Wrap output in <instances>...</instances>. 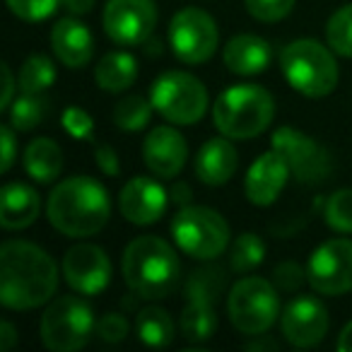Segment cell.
<instances>
[{
    "label": "cell",
    "instance_id": "1",
    "mask_svg": "<svg viewBox=\"0 0 352 352\" xmlns=\"http://www.w3.org/2000/svg\"><path fill=\"white\" fill-rule=\"evenodd\" d=\"M58 287L56 261L32 241H6L0 246V302L27 311L46 304Z\"/></svg>",
    "mask_w": 352,
    "mask_h": 352
},
{
    "label": "cell",
    "instance_id": "2",
    "mask_svg": "<svg viewBox=\"0 0 352 352\" xmlns=\"http://www.w3.org/2000/svg\"><path fill=\"white\" fill-rule=\"evenodd\" d=\"M46 217L65 236H92L111 217V198L92 176H70L51 191Z\"/></svg>",
    "mask_w": 352,
    "mask_h": 352
},
{
    "label": "cell",
    "instance_id": "3",
    "mask_svg": "<svg viewBox=\"0 0 352 352\" xmlns=\"http://www.w3.org/2000/svg\"><path fill=\"white\" fill-rule=\"evenodd\" d=\"M123 280L133 294L142 299H164L179 285V256L164 239L142 234L123 251Z\"/></svg>",
    "mask_w": 352,
    "mask_h": 352
},
{
    "label": "cell",
    "instance_id": "4",
    "mask_svg": "<svg viewBox=\"0 0 352 352\" xmlns=\"http://www.w3.org/2000/svg\"><path fill=\"white\" fill-rule=\"evenodd\" d=\"M275 116V99L258 85H234L215 99L212 121L222 135L232 140H249L270 126Z\"/></svg>",
    "mask_w": 352,
    "mask_h": 352
},
{
    "label": "cell",
    "instance_id": "5",
    "mask_svg": "<svg viewBox=\"0 0 352 352\" xmlns=\"http://www.w3.org/2000/svg\"><path fill=\"white\" fill-rule=\"evenodd\" d=\"M280 70L292 89L309 99H321L336 89L338 63L328 46L316 39H297L280 51Z\"/></svg>",
    "mask_w": 352,
    "mask_h": 352
},
{
    "label": "cell",
    "instance_id": "6",
    "mask_svg": "<svg viewBox=\"0 0 352 352\" xmlns=\"http://www.w3.org/2000/svg\"><path fill=\"white\" fill-rule=\"evenodd\" d=\"M174 244L196 261H215L230 246V225L212 208L186 206L171 220Z\"/></svg>",
    "mask_w": 352,
    "mask_h": 352
},
{
    "label": "cell",
    "instance_id": "7",
    "mask_svg": "<svg viewBox=\"0 0 352 352\" xmlns=\"http://www.w3.org/2000/svg\"><path fill=\"white\" fill-rule=\"evenodd\" d=\"M150 102L164 121L174 126H193L208 111V89L184 70H166L152 82Z\"/></svg>",
    "mask_w": 352,
    "mask_h": 352
},
{
    "label": "cell",
    "instance_id": "8",
    "mask_svg": "<svg viewBox=\"0 0 352 352\" xmlns=\"http://www.w3.org/2000/svg\"><path fill=\"white\" fill-rule=\"evenodd\" d=\"M97 333V318L85 299L65 294L41 316V340L51 352H78Z\"/></svg>",
    "mask_w": 352,
    "mask_h": 352
},
{
    "label": "cell",
    "instance_id": "9",
    "mask_svg": "<svg viewBox=\"0 0 352 352\" xmlns=\"http://www.w3.org/2000/svg\"><path fill=\"white\" fill-rule=\"evenodd\" d=\"M278 314V289L263 278H241L227 297V316L244 336H263Z\"/></svg>",
    "mask_w": 352,
    "mask_h": 352
},
{
    "label": "cell",
    "instance_id": "10",
    "mask_svg": "<svg viewBox=\"0 0 352 352\" xmlns=\"http://www.w3.org/2000/svg\"><path fill=\"white\" fill-rule=\"evenodd\" d=\"M169 49L186 65H203L217 49V25L201 8H184L169 22Z\"/></svg>",
    "mask_w": 352,
    "mask_h": 352
},
{
    "label": "cell",
    "instance_id": "11",
    "mask_svg": "<svg viewBox=\"0 0 352 352\" xmlns=\"http://www.w3.org/2000/svg\"><path fill=\"white\" fill-rule=\"evenodd\" d=\"M309 285L318 294L338 297L352 289V239H328L307 261Z\"/></svg>",
    "mask_w": 352,
    "mask_h": 352
},
{
    "label": "cell",
    "instance_id": "12",
    "mask_svg": "<svg viewBox=\"0 0 352 352\" xmlns=\"http://www.w3.org/2000/svg\"><path fill=\"white\" fill-rule=\"evenodd\" d=\"M273 150L287 162L292 176L302 184H321L331 171L328 152L297 128H278L273 133Z\"/></svg>",
    "mask_w": 352,
    "mask_h": 352
},
{
    "label": "cell",
    "instance_id": "13",
    "mask_svg": "<svg viewBox=\"0 0 352 352\" xmlns=\"http://www.w3.org/2000/svg\"><path fill=\"white\" fill-rule=\"evenodd\" d=\"M102 25L113 44H145L157 25L155 0H109L104 8Z\"/></svg>",
    "mask_w": 352,
    "mask_h": 352
},
{
    "label": "cell",
    "instance_id": "14",
    "mask_svg": "<svg viewBox=\"0 0 352 352\" xmlns=\"http://www.w3.org/2000/svg\"><path fill=\"white\" fill-rule=\"evenodd\" d=\"M63 275L73 292L94 297L111 283V261L102 246L78 244L63 256Z\"/></svg>",
    "mask_w": 352,
    "mask_h": 352
},
{
    "label": "cell",
    "instance_id": "15",
    "mask_svg": "<svg viewBox=\"0 0 352 352\" xmlns=\"http://www.w3.org/2000/svg\"><path fill=\"white\" fill-rule=\"evenodd\" d=\"M331 318L323 307L321 299L316 297H294L287 307L283 309L280 328L289 345L294 347H314L326 338Z\"/></svg>",
    "mask_w": 352,
    "mask_h": 352
},
{
    "label": "cell",
    "instance_id": "16",
    "mask_svg": "<svg viewBox=\"0 0 352 352\" xmlns=\"http://www.w3.org/2000/svg\"><path fill=\"white\" fill-rule=\"evenodd\" d=\"M142 160L147 169L160 179H174L182 174L184 164L188 160L186 138L171 126H157L147 133L142 142Z\"/></svg>",
    "mask_w": 352,
    "mask_h": 352
},
{
    "label": "cell",
    "instance_id": "17",
    "mask_svg": "<svg viewBox=\"0 0 352 352\" xmlns=\"http://www.w3.org/2000/svg\"><path fill=\"white\" fill-rule=\"evenodd\" d=\"M169 206V193L164 191L160 182L150 179V176H135L123 186L121 198H118V208L121 215L126 217L131 225H155L162 215L166 212Z\"/></svg>",
    "mask_w": 352,
    "mask_h": 352
},
{
    "label": "cell",
    "instance_id": "18",
    "mask_svg": "<svg viewBox=\"0 0 352 352\" xmlns=\"http://www.w3.org/2000/svg\"><path fill=\"white\" fill-rule=\"evenodd\" d=\"M292 174L287 166V162L278 155L275 150L263 152L254 164L246 171L244 182V193L249 198V203L258 208H268L278 201V196L283 193L287 176Z\"/></svg>",
    "mask_w": 352,
    "mask_h": 352
},
{
    "label": "cell",
    "instance_id": "19",
    "mask_svg": "<svg viewBox=\"0 0 352 352\" xmlns=\"http://www.w3.org/2000/svg\"><path fill=\"white\" fill-rule=\"evenodd\" d=\"M51 49L65 68H85L94 56V39L87 25L75 17H63L51 30Z\"/></svg>",
    "mask_w": 352,
    "mask_h": 352
},
{
    "label": "cell",
    "instance_id": "20",
    "mask_svg": "<svg viewBox=\"0 0 352 352\" xmlns=\"http://www.w3.org/2000/svg\"><path fill=\"white\" fill-rule=\"evenodd\" d=\"M239 157L232 145V138H210L196 155V176L206 186H225L236 171Z\"/></svg>",
    "mask_w": 352,
    "mask_h": 352
},
{
    "label": "cell",
    "instance_id": "21",
    "mask_svg": "<svg viewBox=\"0 0 352 352\" xmlns=\"http://www.w3.org/2000/svg\"><path fill=\"white\" fill-rule=\"evenodd\" d=\"M273 58V49L263 36L256 34H236L227 41L225 51H222V60H225L227 70L234 75H258L270 65Z\"/></svg>",
    "mask_w": 352,
    "mask_h": 352
},
{
    "label": "cell",
    "instance_id": "22",
    "mask_svg": "<svg viewBox=\"0 0 352 352\" xmlns=\"http://www.w3.org/2000/svg\"><path fill=\"white\" fill-rule=\"evenodd\" d=\"M41 210L39 193L20 182L6 184L0 193V225L3 230H25L34 225Z\"/></svg>",
    "mask_w": 352,
    "mask_h": 352
},
{
    "label": "cell",
    "instance_id": "23",
    "mask_svg": "<svg viewBox=\"0 0 352 352\" xmlns=\"http://www.w3.org/2000/svg\"><path fill=\"white\" fill-rule=\"evenodd\" d=\"M25 169L36 184H54L63 171V152L51 138H36L25 150Z\"/></svg>",
    "mask_w": 352,
    "mask_h": 352
},
{
    "label": "cell",
    "instance_id": "24",
    "mask_svg": "<svg viewBox=\"0 0 352 352\" xmlns=\"http://www.w3.org/2000/svg\"><path fill=\"white\" fill-rule=\"evenodd\" d=\"M138 78V63L128 51H111L102 56L94 68V82L107 92H123Z\"/></svg>",
    "mask_w": 352,
    "mask_h": 352
},
{
    "label": "cell",
    "instance_id": "25",
    "mask_svg": "<svg viewBox=\"0 0 352 352\" xmlns=\"http://www.w3.org/2000/svg\"><path fill=\"white\" fill-rule=\"evenodd\" d=\"M222 292H225V270L215 263L193 270L186 280V287H184L186 302L208 304V307H217Z\"/></svg>",
    "mask_w": 352,
    "mask_h": 352
},
{
    "label": "cell",
    "instance_id": "26",
    "mask_svg": "<svg viewBox=\"0 0 352 352\" xmlns=\"http://www.w3.org/2000/svg\"><path fill=\"white\" fill-rule=\"evenodd\" d=\"M140 340L150 347H166L174 340V321L162 307H145L135 318Z\"/></svg>",
    "mask_w": 352,
    "mask_h": 352
},
{
    "label": "cell",
    "instance_id": "27",
    "mask_svg": "<svg viewBox=\"0 0 352 352\" xmlns=\"http://www.w3.org/2000/svg\"><path fill=\"white\" fill-rule=\"evenodd\" d=\"M215 331H217L215 307L186 302V307H184V311H182L184 338L191 340V342H203V340H208V338H212V333Z\"/></svg>",
    "mask_w": 352,
    "mask_h": 352
},
{
    "label": "cell",
    "instance_id": "28",
    "mask_svg": "<svg viewBox=\"0 0 352 352\" xmlns=\"http://www.w3.org/2000/svg\"><path fill=\"white\" fill-rule=\"evenodd\" d=\"M54 80H56L54 60L44 54H34L22 63L17 85L27 94H41L44 89H49L54 85Z\"/></svg>",
    "mask_w": 352,
    "mask_h": 352
},
{
    "label": "cell",
    "instance_id": "29",
    "mask_svg": "<svg viewBox=\"0 0 352 352\" xmlns=\"http://www.w3.org/2000/svg\"><path fill=\"white\" fill-rule=\"evenodd\" d=\"M265 258V244L258 234L254 232H244L232 241V251H230V265L234 273L244 275L256 270Z\"/></svg>",
    "mask_w": 352,
    "mask_h": 352
},
{
    "label": "cell",
    "instance_id": "30",
    "mask_svg": "<svg viewBox=\"0 0 352 352\" xmlns=\"http://www.w3.org/2000/svg\"><path fill=\"white\" fill-rule=\"evenodd\" d=\"M49 104L41 94H27L22 92L17 99H12L10 104V126L15 131H34L41 121L46 118Z\"/></svg>",
    "mask_w": 352,
    "mask_h": 352
},
{
    "label": "cell",
    "instance_id": "31",
    "mask_svg": "<svg viewBox=\"0 0 352 352\" xmlns=\"http://www.w3.org/2000/svg\"><path fill=\"white\" fill-rule=\"evenodd\" d=\"M152 111H155V107H152L150 99L140 97V94H133V97H126L116 104V109H113V123L121 131H142L147 126V121H150Z\"/></svg>",
    "mask_w": 352,
    "mask_h": 352
},
{
    "label": "cell",
    "instance_id": "32",
    "mask_svg": "<svg viewBox=\"0 0 352 352\" xmlns=\"http://www.w3.org/2000/svg\"><path fill=\"white\" fill-rule=\"evenodd\" d=\"M326 39L331 51H336L338 56H345V58H352V3L342 6L340 10L331 15L326 25Z\"/></svg>",
    "mask_w": 352,
    "mask_h": 352
},
{
    "label": "cell",
    "instance_id": "33",
    "mask_svg": "<svg viewBox=\"0 0 352 352\" xmlns=\"http://www.w3.org/2000/svg\"><path fill=\"white\" fill-rule=\"evenodd\" d=\"M323 220L340 234H352V188H340L326 201Z\"/></svg>",
    "mask_w": 352,
    "mask_h": 352
},
{
    "label": "cell",
    "instance_id": "34",
    "mask_svg": "<svg viewBox=\"0 0 352 352\" xmlns=\"http://www.w3.org/2000/svg\"><path fill=\"white\" fill-rule=\"evenodd\" d=\"M8 8L15 17L25 22H41L49 20L56 12L60 0H6Z\"/></svg>",
    "mask_w": 352,
    "mask_h": 352
},
{
    "label": "cell",
    "instance_id": "35",
    "mask_svg": "<svg viewBox=\"0 0 352 352\" xmlns=\"http://www.w3.org/2000/svg\"><path fill=\"white\" fill-rule=\"evenodd\" d=\"M244 6L258 22H280L292 12L294 0H244Z\"/></svg>",
    "mask_w": 352,
    "mask_h": 352
},
{
    "label": "cell",
    "instance_id": "36",
    "mask_svg": "<svg viewBox=\"0 0 352 352\" xmlns=\"http://www.w3.org/2000/svg\"><path fill=\"white\" fill-rule=\"evenodd\" d=\"M65 133L75 140H92L94 135V121L82 107H68L60 116Z\"/></svg>",
    "mask_w": 352,
    "mask_h": 352
},
{
    "label": "cell",
    "instance_id": "37",
    "mask_svg": "<svg viewBox=\"0 0 352 352\" xmlns=\"http://www.w3.org/2000/svg\"><path fill=\"white\" fill-rule=\"evenodd\" d=\"M128 318L123 314H104L102 318L97 321V336L107 342H121L123 338L128 336Z\"/></svg>",
    "mask_w": 352,
    "mask_h": 352
},
{
    "label": "cell",
    "instance_id": "38",
    "mask_svg": "<svg viewBox=\"0 0 352 352\" xmlns=\"http://www.w3.org/2000/svg\"><path fill=\"white\" fill-rule=\"evenodd\" d=\"M275 285H278L280 289H285V292H289V289H299L304 283H307V268H299L294 261H287V263H280L278 268H275Z\"/></svg>",
    "mask_w": 352,
    "mask_h": 352
},
{
    "label": "cell",
    "instance_id": "39",
    "mask_svg": "<svg viewBox=\"0 0 352 352\" xmlns=\"http://www.w3.org/2000/svg\"><path fill=\"white\" fill-rule=\"evenodd\" d=\"M94 162H97V166L107 176H116L118 171H121L116 150H113L111 145H107V142H97V145H94Z\"/></svg>",
    "mask_w": 352,
    "mask_h": 352
},
{
    "label": "cell",
    "instance_id": "40",
    "mask_svg": "<svg viewBox=\"0 0 352 352\" xmlns=\"http://www.w3.org/2000/svg\"><path fill=\"white\" fill-rule=\"evenodd\" d=\"M0 147H3V157H0V171L8 174L10 166L15 164V135H12L10 126L0 128Z\"/></svg>",
    "mask_w": 352,
    "mask_h": 352
},
{
    "label": "cell",
    "instance_id": "41",
    "mask_svg": "<svg viewBox=\"0 0 352 352\" xmlns=\"http://www.w3.org/2000/svg\"><path fill=\"white\" fill-rule=\"evenodd\" d=\"M0 78H3V94H0V111H6L12 104V92H15V75H12L10 65L0 63Z\"/></svg>",
    "mask_w": 352,
    "mask_h": 352
},
{
    "label": "cell",
    "instance_id": "42",
    "mask_svg": "<svg viewBox=\"0 0 352 352\" xmlns=\"http://www.w3.org/2000/svg\"><path fill=\"white\" fill-rule=\"evenodd\" d=\"M17 345V331L10 321L0 323V352H10Z\"/></svg>",
    "mask_w": 352,
    "mask_h": 352
},
{
    "label": "cell",
    "instance_id": "43",
    "mask_svg": "<svg viewBox=\"0 0 352 352\" xmlns=\"http://www.w3.org/2000/svg\"><path fill=\"white\" fill-rule=\"evenodd\" d=\"M60 6H63L70 15H87L94 8V0H60Z\"/></svg>",
    "mask_w": 352,
    "mask_h": 352
},
{
    "label": "cell",
    "instance_id": "44",
    "mask_svg": "<svg viewBox=\"0 0 352 352\" xmlns=\"http://www.w3.org/2000/svg\"><path fill=\"white\" fill-rule=\"evenodd\" d=\"M169 196H171V201H174V203H179L182 208H186L188 201H191V188H188V184L176 182L174 188L169 191Z\"/></svg>",
    "mask_w": 352,
    "mask_h": 352
},
{
    "label": "cell",
    "instance_id": "45",
    "mask_svg": "<svg viewBox=\"0 0 352 352\" xmlns=\"http://www.w3.org/2000/svg\"><path fill=\"white\" fill-rule=\"evenodd\" d=\"M338 350L352 352V321L347 323V326L340 331V336H338Z\"/></svg>",
    "mask_w": 352,
    "mask_h": 352
},
{
    "label": "cell",
    "instance_id": "46",
    "mask_svg": "<svg viewBox=\"0 0 352 352\" xmlns=\"http://www.w3.org/2000/svg\"><path fill=\"white\" fill-rule=\"evenodd\" d=\"M246 347H249V350H270V347H275V350H278V342L265 338V340H258V342H249Z\"/></svg>",
    "mask_w": 352,
    "mask_h": 352
}]
</instances>
